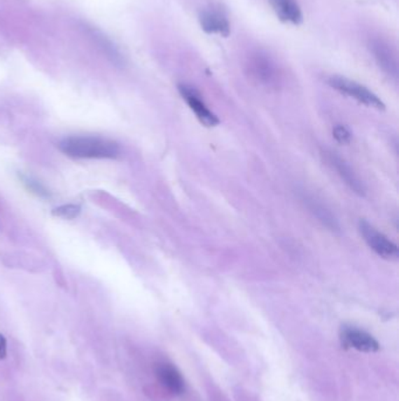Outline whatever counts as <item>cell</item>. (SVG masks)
I'll use <instances>...</instances> for the list:
<instances>
[{"instance_id": "cell-8", "label": "cell", "mask_w": 399, "mask_h": 401, "mask_svg": "<svg viewBox=\"0 0 399 401\" xmlns=\"http://www.w3.org/2000/svg\"><path fill=\"white\" fill-rule=\"evenodd\" d=\"M200 22L203 31L209 34L227 36L231 31L226 15L216 8H207L200 12Z\"/></svg>"}, {"instance_id": "cell-2", "label": "cell", "mask_w": 399, "mask_h": 401, "mask_svg": "<svg viewBox=\"0 0 399 401\" xmlns=\"http://www.w3.org/2000/svg\"><path fill=\"white\" fill-rule=\"evenodd\" d=\"M329 86L334 90H339L340 93L344 94L346 97H353L360 104H365L368 107L376 108V109H384L383 101L372 93L367 87L362 86L360 83L353 80L346 79L343 76H332L328 80Z\"/></svg>"}, {"instance_id": "cell-14", "label": "cell", "mask_w": 399, "mask_h": 401, "mask_svg": "<svg viewBox=\"0 0 399 401\" xmlns=\"http://www.w3.org/2000/svg\"><path fill=\"white\" fill-rule=\"evenodd\" d=\"M19 179H22V184L26 186V189L34 193L36 196L41 198H50V193L46 189V186L41 184L39 181L33 179L31 176H26L24 174L19 175Z\"/></svg>"}, {"instance_id": "cell-13", "label": "cell", "mask_w": 399, "mask_h": 401, "mask_svg": "<svg viewBox=\"0 0 399 401\" xmlns=\"http://www.w3.org/2000/svg\"><path fill=\"white\" fill-rule=\"evenodd\" d=\"M88 34L90 38L94 40V43H97V47H100L101 50L104 52L108 57H111L115 64H121V55L118 53V50L115 48L114 45L111 43V40L107 39L102 33L99 32L97 29H88Z\"/></svg>"}, {"instance_id": "cell-10", "label": "cell", "mask_w": 399, "mask_h": 401, "mask_svg": "<svg viewBox=\"0 0 399 401\" xmlns=\"http://www.w3.org/2000/svg\"><path fill=\"white\" fill-rule=\"evenodd\" d=\"M279 19L293 25L302 22V12L295 0H268Z\"/></svg>"}, {"instance_id": "cell-12", "label": "cell", "mask_w": 399, "mask_h": 401, "mask_svg": "<svg viewBox=\"0 0 399 401\" xmlns=\"http://www.w3.org/2000/svg\"><path fill=\"white\" fill-rule=\"evenodd\" d=\"M372 52L379 66H382L386 72L396 76L397 62H396L395 55L391 53V50L388 48V45H385L382 41H374L372 43Z\"/></svg>"}, {"instance_id": "cell-6", "label": "cell", "mask_w": 399, "mask_h": 401, "mask_svg": "<svg viewBox=\"0 0 399 401\" xmlns=\"http://www.w3.org/2000/svg\"><path fill=\"white\" fill-rule=\"evenodd\" d=\"M341 339L346 346L355 348L357 351L371 353L379 350V344L371 334L353 326L343 327L341 331Z\"/></svg>"}, {"instance_id": "cell-7", "label": "cell", "mask_w": 399, "mask_h": 401, "mask_svg": "<svg viewBox=\"0 0 399 401\" xmlns=\"http://www.w3.org/2000/svg\"><path fill=\"white\" fill-rule=\"evenodd\" d=\"M326 161L328 162V165H332V169H335L337 174L341 176V179L360 196H363L365 193V188L360 177L355 174L351 167L346 163L343 158H340L339 155L332 151H323Z\"/></svg>"}, {"instance_id": "cell-15", "label": "cell", "mask_w": 399, "mask_h": 401, "mask_svg": "<svg viewBox=\"0 0 399 401\" xmlns=\"http://www.w3.org/2000/svg\"><path fill=\"white\" fill-rule=\"evenodd\" d=\"M81 212V207L75 205H66L57 207L52 212V215L64 219H73L78 217Z\"/></svg>"}, {"instance_id": "cell-11", "label": "cell", "mask_w": 399, "mask_h": 401, "mask_svg": "<svg viewBox=\"0 0 399 401\" xmlns=\"http://www.w3.org/2000/svg\"><path fill=\"white\" fill-rule=\"evenodd\" d=\"M303 200L310 212L316 216L318 221H321L330 230L339 229V224L336 222L335 217L332 215V212H329L328 209L326 208L325 205H322L321 202H318L313 196H306Z\"/></svg>"}, {"instance_id": "cell-16", "label": "cell", "mask_w": 399, "mask_h": 401, "mask_svg": "<svg viewBox=\"0 0 399 401\" xmlns=\"http://www.w3.org/2000/svg\"><path fill=\"white\" fill-rule=\"evenodd\" d=\"M332 135L335 137V140L340 144H349L351 140V134L349 130L342 125H336L332 129Z\"/></svg>"}, {"instance_id": "cell-9", "label": "cell", "mask_w": 399, "mask_h": 401, "mask_svg": "<svg viewBox=\"0 0 399 401\" xmlns=\"http://www.w3.org/2000/svg\"><path fill=\"white\" fill-rule=\"evenodd\" d=\"M156 376L162 386L167 388L170 393L179 395L186 390V383L182 374L175 366L168 362H162L156 366Z\"/></svg>"}, {"instance_id": "cell-4", "label": "cell", "mask_w": 399, "mask_h": 401, "mask_svg": "<svg viewBox=\"0 0 399 401\" xmlns=\"http://www.w3.org/2000/svg\"><path fill=\"white\" fill-rule=\"evenodd\" d=\"M178 90L183 99L186 101V104H189L191 111L196 114L197 118L204 125L214 127L219 123L217 116L207 108L206 104H204L200 93L193 87L188 86V85H179Z\"/></svg>"}, {"instance_id": "cell-3", "label": "cell", "mask_w": 399, "mask_h": 401, "mask_svg": "<svg viewBox=\"0 0 399 401\" xmlns=\"http://www.w3.org/2000/svg\"><path fill=\"white\" fill-rule=\"evenodd\" d=\"M358 229H360L363 240L378 256H381L385 259H397L398 258V247L388 240L385 235L379 233L374 226H371L370 223H368L367 221H360Z\"/></svg>"}, {"instance_id": "cell-5", "label": "cell", "mask_w": 399, "mask_h": 401, "mask_svg": "<svg viewBox=\"0 0 399 401\" xmlns=\"http://www.w3.org/2000/svg\"><path fill=\"white\" fill-rule=\"evenodd\" d=\"M248 71H250L251 76H253V79L257 80L258 83H260L261 85L271 86V85H274L278 80V72H276L274 62L266 54H253L250 57Z\"/></svg>"}, {"instance_id": "cell-17", "label": "cell", "mask_w": 399, "mask_h": 401, "mask_svg": "<svg viewBox=\"0 0 399 401\" xmlns=\"http://www.w3.org/2000/svg\"><path fill=\"white\" fill-rule=\"evenodd\" d=\"M8 355V344L3 334H0V359H4Z\"/></svg>"}, {"instance_id": "cell-1", "label": "cell", "mask_w": 399, "mask_h": 401, "mask_svg": "<svg viewBox=\"0 0 399 401\" xmlns=\"http://www.w3.org/2000/svg\"><path fill=\"white\" fill-rule=\"evenodd\" d=\"M59 149L73 158H116L121 153L116 142L100 137H66Z\"/></svg>"}]
</instances>
